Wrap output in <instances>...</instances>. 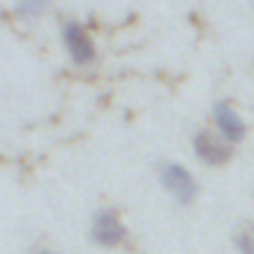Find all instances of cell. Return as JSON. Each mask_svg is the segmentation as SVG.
I'll list each match as a JSON object with an SVG mask.
<instances>
[{
	"mask_svg": "<svg viewBox=\"0 0 254 254\" xmlns=\"http://www.w3.org/2000/svg\"><path fill=\"white\" fill-rule=\"evenodd\" d=\"M160 184H163V190L169 192L178 204H192L195 201V195H198V181H195V175H192L187 166H181V163H163V169H160Z\"/></svg>",
	"mask_w": 254,
	"mask_h": 254,
	"instance_id": "6da1fadb",
	"label": "cell"
},
{
	"mask_svg": "<svg viewBox=\"0 0 254 254\" xmlns=\"http://www.w3.org/2000/svg\"><path fill=\"white\" fill-rule=\"evenodd\" d=\"M192 151L204 166H222L231 160V142L222 139L216 130H198L192 136Z\"/></svg>",
	"mask_w": 254,
	"mask_h": 254,
	"instance_id": "7a4b0ae2",
	"label": "cell"
},
{
	"mask_svg": "<svg viewBox=\"0 0 254 254\" xmlns=\"http://www.w3.org/2000/svg\"><path fill=\"white\" fill-rule=\"evenodd\" d=\"M92 243L95 246H101V249H116V246H122L127 240V228L122 225V219L113 213V210H101V213H95V219H92Z\"/></svg>",
	"mask_w": 254,
	"mask_h": 254,
	"instance_id": "3957f363",
	"label": "cell"
},
{
	"mask_svg": "<svg viewBox=\"0 0 254 254\" xmlns=\"http://www.w3.org/2000/svg\"><path fill=\"white\" fill-rule=\"evenodd\" d=\"M63 45H65V51H68V57L77 65H89V63H95V57H98L92 36L77 21H68L63 27Z\"/></svg>",
	"mask_w": 254,
	"mask_h": 254,
	"instance_id": "277c9868",
	"label": "cell"
},
{
	"mask_svg": "<svg viewBox=\"0 0 254 254\" xmlns=\"http://www.w3.org/2000/svg\"><path fill=\"white\" fill-rule=\"evenodd\" d=\"M213 127H216V133H219L222 139H228L231 145H237V142L246 139V122H243V116L234 110V104H228V101H219V104L213 107Z\"/></svg>",
	"mask_w": 254,
	"mask_h": 254,
	"instance_id": "5b68a950",
	"label": "cell"
},
{
	"mask_svg": "<svg viewBox=\"0 0 254 254\" xmlns=\"http://www.w3.org/2000/svg\"><path fill=\"white\" fill-rule=\"evenodd\" d=\"M51 3H54V0H18V3H15V12H18L21 18H39Z\"/></svg>",
	"mask_w": 254,
	"mask_h": 254,
	"instance_id": "8992f818",
	"label": "cell"
},
{
	"mask_svg": "<svg viewBox=\"0 0 254 254\" xmlns=\"http://www.w3.org/2000/svg\"><path fill=\"white\" fill-rule=\"evenodd\" d=\"M237 252L254 254V228H243V231L237 234Z\"/></svg>",
	"mask_w": 254,
	"mask_h": 254,
	"instance_id": "52a82bcc",
	"label": "cell"
},
{
	"mask_svg": "<svg viewBox=\"0 0 254 254\" xmlns=\"http://www.w3.org/2000/svg\"><path fill=\"white\" fill-rule=\"evenodd\" d=\"M39 254H54V252H39Z\"/></svg>",
	"mask_w": 254,
	"mask_h": 254,
	"instance_id": "ba28073f",
	"label": "cell"
}]
</instances>
